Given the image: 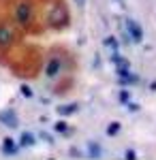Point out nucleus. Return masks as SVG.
I'll list each match as a JSON object with an SVG mask.
<instances>
[{"mask_svg":"<svg viewBox=\"0 0 156 160\" xmlns=\"http://www.w3.org/2000/svg\"><path fill=\"white\" fill-rule=\"evenodd\" d=\"M120 2H122V0H120Z\"/></svg>","mask_w":156,"mask_h":160,"instance_id":"2eb2a0df","label":"nucleus"},{"mask_svg":"<svg viewBox=\"0 0 156 160\" xmlns=\"http://www.w3.org/2000/svg\"><path fill=\"white\" fill-rule=\"evenodd\" d=\"M32 143H34L32 135H22V141H19V145H32Z\"/></svg>","mask_w":156,"mask_h":160,"instance_id":"0eeeda50","label":"nucleus"},{"mask_svg":"<svg viewBox=\"0 0 156 160\" xmlns=\"http://www.w3.org/2000/svg\"><path fill=\"white\" fill-rule=\"evenodd\" d=\"M126 30H128L131 41H135V43H139L143 38V30H141V26H137L135 19H126Z\"/></svg>","mask_w":156,"mask_h":160,"instance_id":"7ed1b4c3","label":"nucleus"},{"mask_svg":"<svg viewBox=\"0 0 156 160\" xmlns=\"http://www.w3.org/2000/svg\"><path fill=\"white\" fill-rule=\"evenodd\" d=\"M15 28L11 24H0V49H9L15 43Z\"/></svg>","mask_w":156,"mask_h":160,"instance_id":"f03ea898","label":"nucleus"},{"mask_svg":"<svg viewBox=\"0 0 156 160\" xmlns=\"http://www.w3.org/2000/svg\"><path fill=\"white\" fill-rule=\"evenodd\" d=\"M120 100H124V102H126V100H128V92H122V94H120Z\"/></svg>","mask_w":156,"mask_h":160,"instance_id":"4468645a","label":"nucleus"},{"mask_svg":"<svg viewBox=\"0 0 156 160\" xmlns=\"http://www.w3.org/2000/svg\"><path fill=\"white\" fill-rule=\"evenodd\" d=\"M60 113H64V115H66V113H73V111H75V107H73V105H64V107H60Z\"/></svg>","mask_w":156,"mask_h":160,"instance_id":"6e6552de","label":"nucleus"},{"mask_svg":"<svg viewBox=\"0 0 156 160\" xmlns=\"http://www.w3.org/2000/svg\"><path fill=\"white\" fill-rule=\"evenodd\" d=\"M126 158H128V160H135V152H133V149H128V152H126Z\"/></svg>","mask_w":156,"mask_h":160,"instance_id":"ddd939ff","label":"nucleus"},{"mask_svg":"<svg viewBox=\"0 0 156 160\" xmlns=\"http://www.w3.org/2000/svg\"><path fill=\"white\" fill-rule=\"evenodd\" d=\"M56 128H58L60 132H64V130H66V124H64V122H58V124H56Z\"/></svg>","mask_w":156,"mask_h":160,"instance_id":"9d476101","label":"nucleus"},{"mask_svg":"<svg viewBox=\"0 0 156 160\" xmlns=\"http://www.w3.org/2000/svg\"><path fill=\"white\" fill-rule=\"evenodd\" d=\"M13 17H15V24L28 26L30 19H32V4L26 2V0L17 2V7H15V11H13Z\"/></svg>","mask_w":156,"mask_h":160,"instance_id":"f257e3e1","label":"nucleus"},{"mask_svg":"<svg viewBox=\"0 0 156 160\" xmlns=\"http://www.w3.org/2000/svg\"><path fill=\"white\" fill-rule=\"evenodd\" d=\"M0 122L7 124L9 128H15V126H17V118H15L13 111H2V113H0Z\"/></svg>","mask_w":156,"mask_h":160,"instance_id":"39448f33","label":"nucleus"},{"mask_svg":"<svg viewBox=\"0 0 156 160\" xmlns=\"http://www.w3.org/2000/svg\"><path fill=\"white\" fill-rule=\"evenodd\" d=\"M105 43H107V47H111V49H116V41H113V38H107Z\"/></svg>","mask_w":156,"mask_h":160,"instance_id":"9b49d317","label":"nucleus"},{"mask_svg":"<svg viewBox=\"0 0 156 160\" xmlns=\"http://www.w3.org/2000/svg\"><path fill=\"white\" fill-rule=\"evenodd\" d=\"M22 92H24V96H32V92H30V88H28V86L22 88Z\"/></svg>","mask_w":156,"mask_h":160,"instance_id":"f8f14e48","label":"nucleus"},{"mask_svg":"<svg viewBox=\"0 0 156 160\" xmlns=\"http://www.w3.org/2000/svg\"><path fill=\"white\" fill-rule=\"evenodd\" d=\"M62 71V60H60V56H54L51 60H49L47 64V77H58Z\"/></svg>","mask_w":156,"mask_h":160,"instance_id":"20e7f679","label":"nucleus"},{"mask_svg":"<svg viewBox=\"0 0 156 160\" xmlns=\"http://www.w3.org/2000/svg\"><path fill=\"white\" fill-rule=\"evenodd\" d=\"M118 130H120V124H118V122H113L111 126H109V130H107V132H109V135H116Z\"/></svg>","mask_w":156,"mask_h":160,"instance_id":"1a4fd4ad","label":"nucleus"},{"mask_svg":"<svg viewBox=\"0 0 156 160\" xmlns=\"http://www.w3.org/2000/svg\"><path fill=\"white\" fill-rule=\"evenodd\" d=\"M4 152H7V154H13V152H15V143H13V139H4Z\"/></svg>","mask_w":156,"mask_h":160,"instance_id":"423d86ee","label":"nucleus"}]
</instances>
